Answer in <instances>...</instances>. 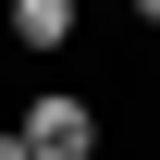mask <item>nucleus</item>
<instances>
[{"label": "nucleus", "instance_id": "1", "mask_svg": "<svg viewBox=\"0 0 160 160\" xmlns=\"http://www.w3.org/2000/svg\"><path fill=\"white\" fill-rule=\"evenodd\" d=\"M12 123H25V148H37V160H86V148H99V111H86V99H62V86H37Z\"/></svg>", "mask_w": 160, "mask_h": 160}, {"label": "nucleus", "instance_id": "2", "mask_svg": "<svg viewBox=\"0 0 160 160\" xmlns=\"http://www.w3.org/2000/svg\"><path fill=\"white\" fill-rule=\"evenodd\" d=\"M0 25H12V37H25V49L49 62V49H74V37H86V0H12Z\"/></svg>", "mask_w": 160, "mask_h": 160}, {"label": "nucleus", "instance_id": "3", "mask_svg": "<svg viewBox=\"0 0 160 160\" xmlns=\"http://www.w3.org/2000/svg\"><path fill=\"white\" fill-rule=\"evenodd\" d=\"M0 160H37V148H25V123H0Z\"/></svg>", "mask_w": 160, "mask_h": 160}, {"label": "nucleus", "instance_id": "4", "mask_svg": "<svg viewBox=\"0 0 160 160\" xmlns=\"http://www.w3.org/2000/svg\"><path fill=\"white\" fill-rule=\"evenodd\" d=\"M136 12H148V25H160V0H136Z\"/></svg>", "mask_w": 160, "mask_h": 160}]
</instances>
